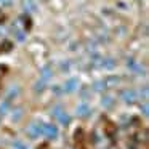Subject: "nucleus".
<instances>
[{"instance_id":"obj_1","label":"nucleus","mask_w":149,"mask_h":149,"mask_svg":"<svg viewBox=\"0 0 149 149\" xmlns=\"http://www.w3.org/2000/svg\"><path fill=\"white\" fill-rule=\"evenodd\" d=\"M119 96L122 98V101L125 104H135V103H138V100H139L138 91L133 90V88H125V90H122Z\"/></svg>"},{"instance_id":"obj_2","label":"nucleus","mask_w":149,"mask_h":149,"mask_svg":"<svg viewBox=\"0 0 149 149\" xmlns=\"http://www.w3.org/2000/svg\"><path fill=\"white\" fill-rule=\"evenodd\" d=\"M27 135L31 139H37L39 136H43V122H32L27 128Z\"/></svg>"},{"instance_id":"obj_3","label":"nucleus","mask_w":149,"mask_h":149,"mask_svg":"<svg viewBox=\"0 0 149 149\" xmlns=\"http://www.w3.org/2000/svg\"><path fill=\"white\" fill-rule=\"evenodd\" d=\"M59 135V130L58 127L55 125V123H43V136H45L47 139H56Z\"/></svg>"},{"instance_id":"obj_4","label":"nucleus","mask_w":149,"mask_h":149,"mask_svg":"<svg viewBox=\"0 0 149 149\" xmlns=\"http://www.w3.org/2000/svg\"><path fill=\"white\" fill-rule=\"evenodd\" d=\"M63 87V91L64 93H74V91L79 90V87H80V80H79L77 77H71L68 79V80L64 82V85H61Z\"/></svg>"},{"instance_id":"obj_5","label":"nucleus","mask_w":149,"mask_h":149,"mask_svg":"<svg viewBox=\"0 0 149 149\" xmlns=\"http://www.w3.org/2000/svg\"><path fill=\"white\" fill-rule=\"evenodd\" d=\"M75 116H77L79 119H88V117L91 116V107H90V104L85 103V101H82V103L77 106V109H75Z\"/></svg>"},{"instance_id":"obj_6","label":"nucleus","mask_w":149,"mask_h":149,"mask_svg":"<svg viewBox=\"0 0 149 149\" xmlns=\"http://www.w3.org/2000/svg\"><path fill=\"white\" fill-rule=\"evenodd\" d=\"M56 120H58V123H61L63 127H69V125H71V122H72V117L69 116L64 109H63L61 112H59V116L56 117Z\"/></svg>"},{"instance_id":"obj_7","label":"nucleus","mask_w":149,"mask_h":149,"mask_svg":"<svg viewBox=\"0 0 149 149\" xmlns=\"http://www.w3.org/2000/svg\"><path fill=\"white\" fill-rule=\"evenodd\" d=\"M104 133L107 135V138L109 139H116L114 136H117V127L114 125L112 122H107V123H104Z\"/></svg>"},{"instance_id":"obj_8","label":"nucleus","mask_w":149,"mask_h":149,"mask_svg":"<svg viewBox=\"0 0 149 149\" xmlns=\"http://www.w3.org/2000/svg\"><path fill=\"white\" fill-rule=\"evenodd\" d=\"M52 77H53V69L50 64H47L45 68H42V71H40V79L48 84V82L52 80Z\"/></svg>"},{"instance_id":"obj_9","label":"nucleus","mask_w":149,"mask_h":149,"mask_svg":"<svg viewBox=\"0 0 149 149\" xmlns=\"http://www.w3.org/2000/svg\"><path fill=\"white\" fill-rule=\"evenodd\" d=\"M39 10L37 0H24V11L26 13H36Z\"/></svg>"},{"instance_id":"obj_10","label":"nucleus","mask_w":149,"mask_h":149,"mask_svg":"<svg viewBox=\"0 0 149 149\" xmlns=\"http://www.w3.org/2000/svg\"><path fill=\"white\" fill-rule=\"evenodd\" d=\"M11 50H13V42L11 40L5 39L0 42V53H10Z\"/></svg>"},{"instance_id":"obj_11","label":"nucleus","mask_w":149,"mask_h":149,"mask_svg":"<svg viewBox=\"0 0 149 149\" xmlns=\"http://www.w3.org/2000/svg\"><path fill=\"white\" fill-rule=\"evenodd\" d=\"M103 80L106 82L107 88L116 87L117 84H120V77H119V75H107V77H104V79H103Z\"/></svg>"},{"instance_id":"obj_12","label":"nucleus","mask_w":149,"mask_h":149,"mask_svg":"<svg viewBox=\"0 0 149 149\" xmlns=\"http://www.w3.org/2000/svg\"><path fill=\"white\" fill-rule=\"evenodd\" d=\"M114 103H116V100H114L112 96H109V95H104V96L101 98V106L106 107V109H111V107L114 106Z\"/></svg>"},{"instance_id":"obj_13","label":"nucleus","mask_w":149,"mask_h":149,"mask_svg":"<svg viewBox=\"0 0 149 149\" xmlns=\"http://www.w3.org/2000/svg\"><path fill=\"white\" fill-rule=\"evenodd\" d=\"M91 88H93V91H98V93H101V91H106V90H107V85H106V82L101 79V80H96V82H95Z\"/></svg>"},{"instance_id":"obj_14","label":"nucleus","mask_w":149,"mask_h":149,"mask_svg":"<svg viewBox=\"0 0 149 149\" xmlns=\"http://www.w3.org/2000/svg\"><path fill=\"white\" fill-rule=\"evenodd\" d=\"M45 88H47V82H43L42 79H39V80L34 84V91H39V93H42Z\"/></svg>"},{"instance_id":"obj_15","label":"nucleus","mask_w":149,"mask_h":149,"mask_svg":"<svg viewBox=\"0 0 149 149\" xmlns=\"http://www.w3.org/2000/svg\"><path fill=\"white\" fill-rule=\"evenodd\" d=\"M63 109H64V107H63L61 104H56V106H53V107H52V111H50V116H52L53 119H56V117L59 116V112H61Z\"/></svg>"},{"instance_id":"obj_16","label":"nucleus","mask_w":149,"mask_h":149,"mask_svg":"<svg viewBox=\"0 0 149 149\" xmlns=\"http://www.w3.org/2000/svg\"><path fill=\"white\" fill-rule=\"evenodd\" d=\"M18 93H19V88H18V87H15V90H13V88H10V91H8V95H7V98H5V100L11 101L13 98L18 96Z\"/></svg>"},{"instance_id":"obj_17","label":"nucleus","mask_w":149,"mask_h":149,"mask_svg":"<svg viewBox=\"0 0 149 149\" xmlns=\"http://www.w3.org/2000/svg\"><path fill=\"white\" fill-rule=\"evenodd\" d=\"M88 93H90V87H82L80 88V98H82V101H87L88 100Z\"/></svg>"},{"instance_id":"obj_18","label":"nucleus","mask_w":149,"mask_h":149,"mask_svg":"<svg viewBox=\"0 0 149 149\" xmlns=\"http://www.w3.org/2000/svg\"><path fill=\"white\" fill-rule=\"evenodd\" d=\"M13 148L15 149H27V144L23 141H19V139H16V141H13Z\"/></svg>"},{"instance_id":"obj_19","label":"nucleus","mask_w":149,"mask_h":149,"mask_svg":"<svg viewBox=\"0 0 149 149\" xmlns=\"http://www.w3.org/2000/svg\"><path fill=\"white\" fill-rule=\"evenodd\" d=\"M52 90H53V93H55L56 96H61V95H64V91H63V87H61V85H53Z\"/></svg>"},{"instance_id":"obj_20","label":"nucleus","mask_w":149,"mask_h":149,"mask_svg":"<svg viewBox=\"0 0 149 149\" xmlns=\"http://www.w3.org/2000/svg\"><path fill=\"white\" fill-rule=\"evenodd\" d=\"M59 69H61V72H69L71 71V61L61 63V64H59Z\"/></svg>"},{"instance_id":"obj_21","label":"nucleus","mask_w":149,"mask_h":149,"mask_svg":"<svg viewBox=\"0 0 149 149\" xmlns=\"http://www.w3.org/2000/svg\"><path fill=\"white\" fill-rule=\"evenodd\" d=\"M139 107H141V111H143V116L148 117V114H149V111H148V101H144L143 104H139Z\"/></svg>"},{"instance_id":"obj_22","label":"nucleus","mask_w":149,"mask_h":149,"mask_svg":"<svg viewBox=\"0 0 149 149\" xmlns=\"http://www.w3.org/2000/svg\"><path fill=\"white\" fill-rule=\"evenodd\" d=\"M11 5V0H0V8H7Z\"/></svg>"},{"instance_id":"obj_23","label":"nucleus","mask_w":149,"mask_h":149,"mask_svg":"<svg viewBox=\"0 0 149 149\" xmlns=\"http://www.w3.org/2000/svg\"><path fill=\"white\" fill-rule=\"evenodd\" d=\"M7 72V66H3V64H0V77Z\"/></svg>"}]
</instances>
